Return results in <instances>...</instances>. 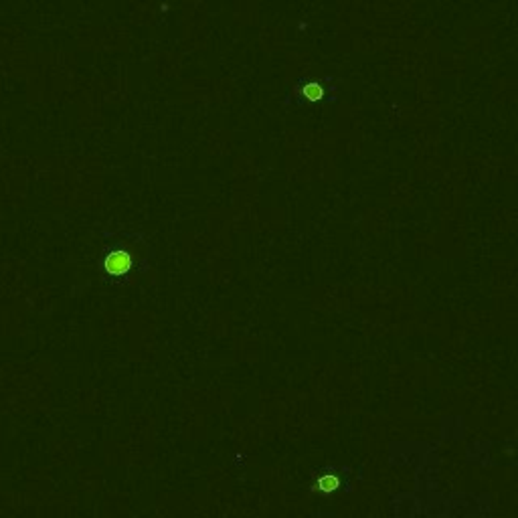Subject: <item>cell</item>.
<instances>
[{
  "mask_svg": "<svg viewBox=\"0 0 518 518\" xmlns=\"http://www.w3.org/2000/svg\"><path fill=\"white\" fill-rule=\"evenodd\" d=\"M338 486V480L334 478V476H324L322 480H320V488L324 490V492H332L334 488Z\"/></svg>",
  "mask_w": 518,
  "mask_h": 518,
  "instance_id": "3957f363",
  "label": "cell"
},
{
  "mask_svg": "<svg viewBox=\"0 0 518 518\" xmlns=\"http://www.w3.org/2000/svg\"><path fill=\"white\" fill-rule=\"evenodd\" d=\"M105 271L111 273V276H121L132 267V255L126 251H113L107 255L105 259Z\"/></svg>",
  "mask_w": 518,
  "mask_h": 518,
  "instance_id": "6da1fadb",
  "label": "cell"
},
{
  "mask_svg": "<svg viewBox=\"0 0 518 518\" xmlns=\"http://www.w3.org/2000/svg\"><path fill=\"white\" fill-rule=\"evenodd\" d=\"M304 96H306L308 100H312V102H316V100H320V98L324 96V87H322L320 83L312 81V83H308V85H304Z\"/></svg>",
  "mask_w": 518,
  "mask_h": 518,
  "instance_id": "7a4b0ae2",
  "label": "cell"
}]
</instances>
